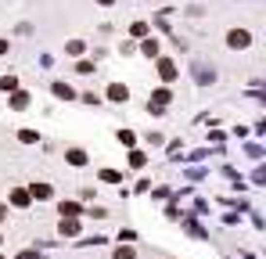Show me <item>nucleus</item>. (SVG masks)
I'll return each instance as SVG.
<instances>
[{"instance_id":"f257e3e1","label":"nucleus","mask_w":266,"mask_h":259,"mask_svg":"<svg viewBox=\"0 0 266 259\" xmlns=\"http://www.w3.org/2000/svg\"><path fill=\"white\" fill-rule=\"evenodd\" d=\"M227 43H231L234 51H245L252 43V36H248V29H231V33H227Z\"/></svg>"},{"instance_id":"f03ea898","label":"nucleus","mask_w":266,"mask_h":259,"mask_svg":"<svg viewBox=\"0 0 266 259\" xmlns=\"http://www.w3.org/2000/svg\"><path fill=\"white\" fill-rule=\"evenodd\" d=\"M108 97H112V101H126V97H130V90H126L123 83H112V87H108Z\"/></svg>"},{"instance_id":"7ed1b4c3","label":"nucleus","mask_w":266,"mask_h":259,"mask_svg":"<svg viewBox=\"0 0 266 259\" xmlns=\"http://www.w3.org/2000/svg\"><path fill=\"white\" fill-rule=\"evenodd\" d=\"M159 72H162V79H177V65H173V61H159Z\"/></svg>"},{"instance_id":"20e7f679","label":"nucleus","mask_w":266,"mask_h":259,"mask_svg":"<svg viewBox=\"0 0 266 259\" xmlns=\"http://www.w3.org/2000/svg\"><path fill=\"white\" fill-rule=\"evenodd\" d=\"M166 105H169V94H166V90H159V94H155V105H151V108H155V112H162Z\"/></svg>"},{"instance_id":"39448f33","label":"nucleus","mask_w":266,"mask_h":259,"mask_svg":"<svg viewBox=\"0 0 266 259\" xmlns=\"http://www.w3.org/2000/svg\"><path fill=\"white\" fill-rule=\"evenodd\" d=\"M69 162H72V166H87V155L79 151V148H72V151H69Z\"/></svg>"},{"instance_id":"423d86ee","label":"nucleus","mask_w":266,"mask_h":259,"mask_svg":"<svg viewBox=\"0 0 266 259\" xmlns=\"http://www.w3.org/2000/svg\"><path fill=\"white\" fill-rule=\"evenodd\" d=\"M33 194L36 198H51V184H33Z\"/></svg>"},{"instance_id":"0eeeda50","label":"nucleus","mask_w":266,"mask_h":259,"mask_svg":"<svg viewBox=\"0 0 266 259\" xmlns=\"http://www.w3.org/2000/svg\"><path fill=\"white\" fill-rule=\"evenodd\" d=\"M15 87H18L15 76H0V90H15Z\"/></svg>"},{"instance_id":"6e6552de","label":"nucleus","mask_w":266,"mask_h":259,"mask_svg":"<svg viewBox=\"0 0 266 259\" xmlns=\"http://www.w3.org/2000/svg\"><path fill=\"white\" fill-rule=\"evenodd\" d=\"M25 105H29V97H25V94H15V101H11V108H25Z\"/></svg>"},{"instance_id":"1a4fd4ad","label":"nucleus","mask_w":266,"mask_h":259,"mask_svg":"<svg viewBox=\"0 0 266 259\" xmlns=\"http://www.w3.org/2000/svg\"><path fill=\"white\" fill-rule=\"evenodd\" d=\"M54 94H58V97H72V90L65 87V83H58V87H54Z\"/></svg>"},{"instance_id":"9d476101","label":"nucleus","mask_w":266,"mask_h":259,"mask_svg":"<svg viewBox=\"0 0 266 259\" xmlns=\"http://www.w3.org/2000/svg\"><path fill=\"white\" fill-rule=\"evenodd\" d=\"M144 54H159V43H155V40H144Z\"/></svg>"},{"instance_id":"9b49d317","label":"nucleus","mask_w":266,"mask_h":259,"mask_svg":"<svg viewBox=\"0 0 266 259\" xmlns=\"http://www.w3.org/2000/svg\"><path fill=\"white\" fill-rule=\"evenodd\" d=\"M115 259H133V252H130V248H119V252H115Z\"/></svg>"},{"instance_id":"f8f14e48","label":"nucleus","mask_w":266,"mask_h":259,"mask_svg":"<svg viewBox=\"0 0 266 259\" xmlns=\"http://www.w3.org/2000/svg\"><path fill=\"white\" fill-rule=\"evenodd\" d=\"M4 51H7V43H4V40H0V54H4Z\"/></svg>"},{"instance_id":"ddd939ff","label":"nucleus","mask_w":266,"mask_h":259,"mask_svg":"<svg viewBox=\"0 0 266 259\" xmlns=\"http://www.w3.org/2000/svg\"><path fill=\"white\" fill-rule=\"evenodd\" d=\"M4 216H7V209H4V205H0V220H4Z\"/></svg>"},{"instance_id":"4468645a","label":"nucleus","mask_w":266,"mask_h":259,"mask_svg":"<svg viewBox=\"0 0 266 259\" xmlns=\"http://www.w3.org/2000/svg\"><path fill=\"white\" fill-rule=\"evenodd\" d=\"M101 4H112V0H101Z\"/></svg>"}]
</instances>
